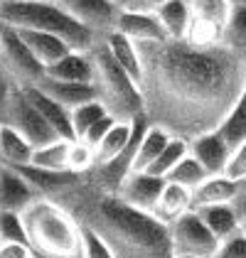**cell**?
I'll return each instance as SVG.
<instances>
[{"instance_id":"obj_38","label":"cell","mask_w":246,"mask_h":258,"mask_svg":"<svg viewBox=\"0 0 246 258\" xmlns=\"http://www.w3.org/2000/svg\"><path fill=\"white\" fill-rule=\"evenodd\" d=\"M30 243H18V241H0V258H30Z\"/></svg>"},{"instance_id":"obj_28","label":"cell","mask_w":246,"mask_h":258,"mask_svg":"<svg viewBox=\"0 0 246 258\" xmlns=\"http://www.w3.org/2000/svg\"><path fill=\"white\" fill-rule=\"evenodd\" d=\"M69 143L72 140L57 138L47 145H40L32 150V160L30 165L35 167H42V170H69L67 167V155H69ZM72 172V170H69Z\"/></svg>"},{"instance_id":"obj_7","label":"cell","mask_w":246,"mask_h":258,"mask_svg":"<svg viewBox=\"0 0 246 258\" xmlns=\"http://www.w3.org/2000/svg\"><path fill=\"white\" fill-rule=\"evenodd\" d=\"M0 67L18 86H35L44 77V67L32 57L15 27L0 22Z\"/></svg>"},{"instance_id":"obj_42","label":"cell","mask_w":246,"mask_h":258,"mask_svg":"<svg viewBox=\"0 0 246 258\" xmlns=\"http://www.w3.org/2000/svg\"><path fill=\"white\" fill-rule=\"evenodd\" d=\"M108 3H113L116 8H121V10H126L128 5H131V0H108Z\"/></svg>"},{"instance_id":"obj_20","label":"cell","mask_w":246,"mask_h":258,"mask_svg":"<svg viewBox=\"0 0 246 258\" xmlns=\"http://www.w3.org/2000/svg\"><path fill=\"white\" fill-rule=\"evenodd\" d=\"M106 47H108V52L113 54V59L121 64L123 69L133 77V79L138 81V86H141V77H143V67H141V54H138V47H136V42L131 40V37H126L121 32H108L106 37Z\"/></svg>"},{"instance_id":"obj_19","label":"cell","mask_w":246,"mask_h":258,"mask_svg":"<svg viewBox=\"0 0 246 258\" xmlns=\"http://www.w3.org/2000/svg\"><path fill=\"white\" fill-rule=\"evenodd\" d=\"M236 192V179L226 175H209V177L192 189V209L207 204H231Z\"/></svg>"},{"instance_id":"obj_32","label":"cell","mask_w":246,"mask_h":258,"mask_svg":"<svg viewBox=\"0 0 246 258\" xmlns=\"http://www.w3.org/2000/svg\"><path fill=\"white\" fill-rule=\"evenodd\" d=\"M67 167L77 175L82 172H89L94 167V148L86 145L84 140L74 138L69 143V155H67Z\"/></svg>"},{"instance_id":"obj_26","label":"cell","mask_w":246,"mask_h":258,"mask_svg":"<svg viewBox=\"0 0 246 258\" xmlns=\"http://www.w3.org/2000/svg\"><path fill=\"white\" fill-rule=\"evenodd\" d=\"M222 44L246 64V5L231 8L222 30Z\"/></svg>"},{"instance_id":"obj_24","label":"cell","mask_w":246,"mask_h":258,"mask_svg":"<svg viewBox=\"0 0 246 258\" xmlns=\"http://www.w3.org/2000/svg\"><path fill=\"white\" fill-rule=\"evenodd\" d=\"M170 138H172V136H170L165 128H160V125H150V123H148L143 138L138 143V150H136L131 172H133V170H148V167L153 165V160L163 153V148L167 145Z\"/></svg>"},{"instance_id":"obj_35","label":"cell","mask_w":246,"mask_h":258,"mask_svg":"<svg viewBox=\"0 0 246 258\" xmlns=\"http://www.w3.org/2000/svg\"><path fill=\"white\" fill-rule=\"evenodd\" d=\"M82 236H84V258H116L111 253V248L103 243V238L96 236L94 231L82 229Z\"/></svg>"},{"instance_id":"obj_5","label":"cell","mask_w":246,"mask_h":258,"mask_svg":"<svg viewBox=\"0 0 246 258\" xmlns=\"http://www.w3.org/2000/svg\"><path fill=\"white\" fill-rule=\"evenodd\" d=\"M89 59L94 67L91 84L106 113L116 120H136L138 116H143V96L138 81L113 59L106 42L99 40L89 49Z\"/></svg>"},{"instance_id":"obj_29","label":"cell","mask_w":246,"mask_h":258,"mask_svg":"<svg viewBox=\"0 0 246 258\" xmlns=\"http://www.w3.org/2000/svg\"><path fill=\"white\" fill-rule=\"evenodd\" d=\"M207 177H209V172H207L205 167H202L197 160L192 158L190 153H187V155H184V158L180 160V162H177V165L167 172V175H165V179H167V182L182 184V187H187L190 192H192L197 184H202Z\"/></svg>"},{"instance_id":"obj_41","label":"cell","mask_w":246,"mask_h":258,"mask_svg":"<svg viewBox=\"0 0 246 258\" xmlns=\"http://www.w3.org/2000/svg\"><path fill=\"white\" fill-rule=\"evenodd\" d=\"M167 0H131V5L126 10H136V13H155L160 5H165Z\"/></svg>"},{"instance_id":"obj_11","label":"cell","mask_w":246,"mask_h":258,"mask_svg":"<svg viewBox=\"0 0 246 258\" xmlns=\"http://www.w3.org/2000/svg\"><path fill=\"white\" fill-rule=\"evenodd\" d=\"M187 148H190V155L197 160L209 175H224L229 155H231V148L217 133V128L207 131V133L197 136V138L187 140Z\"/></svg>"},{"instance_id":"obj_45","label":"cell","mask_w":246,"mask_h":258,"mask_svg":"<svg viewBox=\"0 0 246 258\" xmlns=\"http://www.w3.org/2000/svg\"><path fill=\"white\" fill-rule=\"evenodd\" d=\"M239 231L246 236V219H241V221H239Z\"/></svg>"},{"instance_id":"obj_44","label":"cell","mask_w":246,"mask_h":258,"mask_svg":"<svg viewBox=\"0 0 246 258\" xmlns=\"http://www.w3.org/2000/svg\"><path fill=\"white\" fill-rule=\"evenodd\" d=\"M229 5H231V8H236V5H246V0H229Z\"/></svg>"},{"instance_id":"obj_46","label":"cell","mask_w":246,"mask_h":258,"mask_svg":"<svg viewBox=\"0 0 246 258\" xmlns=\"http://www.w3.org/2000/svg\"><path fill=\"white\" fill-rule=\"evenodd\" d=\"M30 258H32V256H30Z\"/></svg>"},{"instance_id":"obj_39","label":"cell","mask_w":246,"mask_h":258,"mask_svg":"<svg viewBox=\"0 0 246 258\" xmlns=\"http://www.w3.org/2000/svg\"><path fill=\"white\" fill-rule=\"evenodd\" d=\"M15 86H18V84L10 79V74L0 67V123L5 118V108H8V101H10V94H13Z\"/></svg>"},{"instance_id":"obj_27","label":"cell","mask_w":246,"mask_h":258,"mask_svg":"<svg viewBox=\"0 0 246 258\" xmlns=\"http://www.w3.org/2000/svg\"><path fill=\"white\" fill-rule=\"evenodd\" d=\"M187 5H190V15H192L190 20L217 27V30H224L226 18L231 13L229 0H187Z\"/></svg>"},{"instance_id":"obj_9","label":"cell","mask_w":246,"mask_h":258,"mask_svg":"<svg viewBox=\"0 0 246 258\" xmlns=\"http://www.w3.org/2000/svg\"><path fill=\"white\" fill-rule=\"evenodd\" d=\"M54 3L77 22H82L86 30H91L99 40L116 30V20L121 15V8H116L108 0H54Z\"/></svg>"},{"instance_id":"obj_4","label":"cell","mask_w":246,"mask_h":258,"mask_svg":"<svg viewBox=\"0 0 246 258\" xmlns=\"http://www.w3.org/2000/svg\"><path fill=\"white\" fill-rule=\"evenodd\" d=\"M0 22L15 30H37L64 40L74 52H89L99 37L64 13L54 0H0Z\"/></svg>"},{"instance_id":"obj_17","label":"cell","mask_w":246,"mask_h":258,"mask_svg":"<svg viewBox=\"0 0 246 258\" xmlns=\"http://www.w3.org/2000/svg\"><path fill=\"white\" fill-rule=\"evenodd\" d=\"M187 209H192V192L187 187H182V184H175V182L165 179L163 192H160V197L155 202L153 214L160 219L163 224H172Z\"/></svg>"},{"instance_id":"obj_1","label":"cell","mask_w":246,"mask_h":258,"mask_svg":"<svg viewBox=\"0 0 246 258\" xmlns=\"http://www.w3.org/2000/svg\"><path fill=\"white\" fill-rule=\"evenodd\" d=\"M143 116L170 136L192 140L214 131L246 89V64L224 44L136 42Z\"/></svg>"},{"instance_id":"obj_36","label":"cell","mask_w":246,"mask_h":258,"mask_svg":"<svg viewBox=\"0 0 246 258\" xmlns=\"http://www.w3.org/2000/svg\"><path fill=\"white\" fill-rule=\"evenodd\" d=\"M226 177L231 179H244L246 177V140L241 145H236L229 155V162H226V170H224Z\"/></svg>"},{"instance_id":"obj_25","label":"cell","mask_w":246,"mask_h":258,"mask_svg":"<svg viewBox=\"0 0 246 258\" xmlns=\"http://www.w3.org/2000/svg\"><path fill=\"white\" fill-rule=\"evenodd\" d=\"M217 133L224 138V143L231 150L246 140V89L239 96V101L229 108V113L222 118V123L217 125Z\"/></svg>"},{"instance_id":"obj_13","label":"cell","mask_w":246,"mask_h":258,"mask_svg":"<svg viewBox=\"0 0 246 258\" xmlns=\"http://www.w3.org/2000/svg\"><path fill=\"white\" fill-rule=\"evenodd\" d=\"M116 32H121L133 42H160L170 40L165 35L163 25L155 13H136V10H121L116 20Z\"/></svg>"},{"instance_id":"obj_12","label":"cell","mask_w":246,"mask_h":258,"mask_svg":"<svg viewBox=\"0 0 246 258\" xmlns=\"http://www.w3.org/2000/svg\"><path fill=\"white\" fill-rule=\"evenodd\" d=\"M37 197L40 195L30 187V182L22 177L15 167L0 162V209L22 212L25 207H30Z\"/></svg>"},{"instance_id":"obj_23","label":"cell","mask_w":246,"mask_h":258,"mask_svg":"<svg viewBox=\"0 0 246 258\" xmlns=\"http://www.w3.org/2000/svg\"><path fill=\"white\" fill-rule=\"evenodd\" d=\"M155 15H158L165 35L170 40H184L187 27H190V18H192L187 0H167L165 5H160L155 10Z\"/></svg>"},{"instance_id":"obj_30","label":"cell","mask_w":246,"mask_h":258,"mask_svg":"<svg viewBox=\"0 0 246 258\" xmlns=\"http://www.w3.org/2000/svg\"><path fill=\"white\" fill-rule=\"evenodd\" d=\"M190 153V148H187V140H182V138H172L167 140V145L163 148V153L158 155V158L153 160V165L145 170V172H150V175H158V177H165L180 160L184 158Z\"/></svg>"},{"instance_id":"obj_18","label":"cell","mask_w":246,"mask_h":258,"mask_svg":"<svg viewBox=\"0 0 246 258\" xmlns=\"http://www.w3.org/2000/svg\"><path fill=\"white\" fill-rule=\"evenodd\" d=\"M44 77L59 81H91L94 67L89 59V52H69L54 64L44 67Z\"/></svg>"},{"instance_id":"obj_33","label":"cell","mask_w":246,"mask_h":258,"mask_svg":"<svg viewBox=\"0 0 246 258\" xmlns=\"http://www.w3.org/2000/svg\"><path fill=\"white\" fill-rule=\"evenodd\" d=\"M0 241H18L27 243V231L20 212H8L0 209Z\"/></svg>"},{"instance_id":"obj_22","label":"cell","mask_w":246,"mask_h":258,"mask_svg":"<svg viewBox=\"0 0 246 258\" xmlns=\"http://www.w3.org/2000/svg\"><path fill=\"white\" fill-rule=\"evenodd\" d=\"M195 212L219 241L239 231V217L231 209V204H207V207H197Z\"/></svg>"},{"instance_id":"obj_6","label":"cell","mask_w":246,"mask_h":258,"mask_svg":"<svg viewBox=\"0 0 246 258\" xmlns=\"http://www.w3.org/2000/svg\"><path fill=\"white\" fill-rule=\"evenodd\" d=\"M167 229L175 258H214L219 238L207 229V224L195 209L180 214L172 224H167Z\"/></svg>"},{"instance_id":"obj_15","label":"cell","mask_w":246,"mask_h":258,"mask_svg":"<svg viewBox=\"0 0 246 258\" xmlns=\"http://www.w3.org/2000/svg\"><path fill=\"white\" fill-rule=\"evenodd\" d=\"M22 91L27 94V99L32 101V106L40 111L44 120L54 128V133L64 140H74V128H72V116L69 108H64L61 103L49 99L47 94H42L37 86H22Z\"/></svg>"},{"instance_id":"obj_14","label":"cell","mask_w":246,"mask_h":258,"mask_svg":"<svg viewBox=\"0 0 246 258\" xmlns=\"http://www.w3.org/2000/svg\"><path fill=\"white\" fill-rule=\"evenodd\" d=\"M42 94H47L49 99H54L57 103H61L64 108H77L86 101L96 99V89L91 81H59V79H49V77H42L37 84Z\"/></svg>"},{"instance_id":"obj_2","label":"cell","mask_w":246,"mask_h":258,"mask_svg":"<svg viewBox=\"0 0 246 258\" xmlns=\"http://www.w3.org/2000/svg\"><path fill=\"white\" fill-rule=\"evenodd\" d=\"M82 229L103 238L116 258H175L170 229L150 212L126 204L116 189L82 172L64 192L52 197Z\"/></svg>"},{"instance_id":"obj_10","label":"cell","mask_w":246,"mask_h":258,"mask_svg":"<svg viewBox=\"0 0 246 258\" xmlns=\"http://www.w3.org/2000/svg\"><path fill=\"white\" fill-rule=\"evenodd\" d=\"M163 184H165V177L150 175V172H145V170H133V172H128V175L121 179V184L116 187V195H118L126 204L153 214L155 202H158L160 192H163Z\"/></svg>"},{"instance_id":"obj_3","label":"cell","mask_w":246,"mask_h":258,"mask_svg":"<svg viewBox=\"0 0 246 258\" xmlns=\"http://www.w3.org/2000/svg\"><path fill=\"white\" fill-rule=\"evenodd\" d=\"M20 214L30 251L57 258H84L82 226L54 199L37 197Z\"/></svg>"},{"instance_id":"obj_37","label":"cell","mask_w":246,"mask_h":258,"mask_svg":"<svg viewBox=\"0 0 246 258\" xmlns=\"http://www.w3.org/2000/svg\"><path fill=\"white\" fill-rule=\"evenodd\" d=\"M113 123H116V118L106 113V116L96 120V123H94V125H91V128H89V131H86L79 140H84V143H86V145H91V148H96V145H99V140L108 133V128H111Z\"/></svg>"},{"instance_id":"obj_34","label":"cell","mask_w":246,"mask_h":258,"mask_svg":"<svg viewBox=\"0 0 246 258\" xmlns=\"http://www.w3.org/2000/svg\"><path fill=\"white\" fill-rule=\"evenodd\" d=\"M214 258H246V236L241 231H236L231 236L222 238L214 251Z\"/></svg>"},{"instance_id":"obj_16","label":"cell","mask_w":246,"mask_h":258,"mask_svg":"<svg viewBox=\"0 0 246 258\" xmlns=\"http://www.w3.org/2000/svg\"><path fill=\"white\" fill-rule=\"evenodd\" d=\"M18 35L22 37V42L27 44V49L32 52V57L40 61L42 67H49L57 59H61L64 54L74 52L69 44L54 35L47 32H37V30H18Z\"/></svg>"},{"instance_id":"obj_8","label":"cell","mask_w":246,"mask_h":258,"mask_svg":"<svg viewBox=\"0 0 246 258\" xmlns=\"http://www.w3.org/2000/svg\"><path fill=\"white\" fill-rule=\"evenodd\" d=\"M3 123H8V125L15 128L25 140H30L32 148H40V145H47V143L59 138V136L54 133V128L44 120V116L32 106V101L27 99V94L22 91V86H15V89H13Z\"/></svg>"},{"instance_id":"obj_21","label":"cell","mask_w":246,"mask_h":258,"mask_svg":"<svg viewBox=\"0 0 246 258\" xmlns=\"http://www.w3.org/2000/svg\"><path fill=\"white\" fill-rule=\"evenodd\" d=\"M32 145L30 140H25L8 123H0V162L18 167V165H27L32 160Z\"/></svg>"},{"instance_id":"obj_31","label":"cell","mask_w":246,"mask_h":258,"mask_svg":"<svg viewBox=\"0 0 246 258\" xmlns=\"http://www.w3.org/2000/svg\"><path fill=\"white\" fill-rule=\"evenodd\" d=\"M69 116H72V128H74V138H82L84 133L96 123L99 118L106 116V108H103V103L99 99L94 101H86L82 106H77V108H72L69 111Z\"/></svg>"},{"instance_id":"obj_40","label":"cell","mask_w":246,"mask_h":258,"mask_svg":"<svg viewBox=\"0 0 246 258\" xmlns=\"http://www.w3.org/2000/svg\"><path fill=\"white\" fill-rule=\"evenodd\" d=\"M231 209L236 212L239 221L246 219V177L236 182V192H234V199H231Z\"/></svg>"},{"instance_id":"obj_43","label":"cell","mask_w":246,"mask_h":258,"mask_svg":"<svg viewBox=\"0 0 246 258\" xmlns=\"http://www.w3.org/2000/svg\"><path fill=\"white\" fill-rule=\"evenodd\" d=\"M32 258H57V256H47V253H37V251H32Z\"/></svg>"}]
</instances>
